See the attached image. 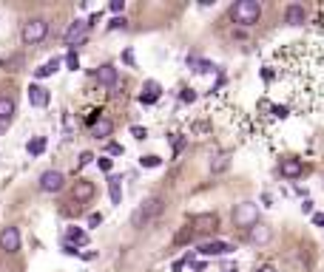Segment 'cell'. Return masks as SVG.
I'll use <instances>...</instances> for the list:
<instances>
[{
	"mask_svg": "<svg viewBox=\"0 0 324 272\" xmlns=\"http://www.w3.org/2000/svg\"><path fill=\"white\" fill-rule=\"evenodd\" d=\"M233 244H227V241H205L199 247V255H205V258H214V255H231L233 253Z\"/></svg>",
	"mask_w": 324,
	"mask_h": 272,
	"instance_id": "7c38bea8",
	"label": "cell"
},
{
	"mask_svg": "<svg viewBox=\"0 0 324 272\" xmlns=\"http://www.w3.org/2000/svg\"><path fill=\"white\" fill-rule=\"evenodd\" d=\"M279 173L284 176V179H299L301 173H304V162H301V159H293V156H284L279 162Z\"/></svg>",
	"mask_w": 324,
	"mask_h": 272,
	"instance_id": "30bf717a",
	"label": "cell"
},
{
	"mask_svg": "<svg viewBox=\"0 0 324 272\" xmlns=\"http://www.w3.org/2000/svg\"><path fill=\"white\" fill-rule=\"evenodd\" d=\"M131 136H134V139H145V136H148V131H145L142 125H134V128H131Z\"/></svg>",
	"mask_w": 324,
	"mask_h": 272,
	"instance_id": "1f68e13d",
	"label": "cell"
},
{
	"mask_svg": "<svg viewBox=\"0 0 324 272\" xmlns=\"http://www.w3.org/2000/svg\"><path fill=\"white\" fill-rule=\"evenodd\" d=\"M123 62H125V66H137V60H134V51H131V49H125V51H123Z\"/></svg>",
	"mask_w": 324,
	"mask_h": 272,
	"instance_id": "d590c367",
	"label": "cell"
},
{
	"mask_svg": "<svg viewBox=\"0 0 324 272\" xmlns=\"http://www.w3.org/2000/svg\"><path fill=\"white\" fill-rule=\"evenodd\" d=\"M94 77H97V82L103 85V88H114V85H117V68L111 66V62H105V66L97 68Z\"/></svg>",
	"mask_w": 324,
	"mask_h": 272,
	"instance_id": "2e32d148",
	"label": "cell"
},
{
	"mask_svg": "<svg viewBox=\"0 0 324 272\" xmlns=\"http://www.w3.org/2000/svg\"><path fill=\"white\" fill-rule=\"evenodd\" d=\"M63 187H66V176H63L60 170H46V173L40 176V190H43V193H60Z\"/></svg>",
	"mask_w": 324,
	"mask_h": 272,
	"instance_id": "8992f818",
	"label": "cell"
},
{
	"mask_svg": "<svg viewBox=\"0 0 324 272\" xmlns=\"http://www.w3.org/2000/svg\"><path fill=\"white\" fill-rule=\"evenodd\" d=\"M63 253H66V255H80V249H77V247H74V244L63 241Z\"/></svg>",
	"mask_w": 324,
	"mask_h": 272,
	"instance_id": "f35d334b",
	"label": "cell"
},
{
	"mask_svg": "<svg viewBox=\"0 0 324 272\" xmlns=\"http://www.w3.org/2000/svg\"><path fill=\"white\" fill-rule=\"evenodd\" d=\"M88 20H74L71 26L66 29V34H63V40H66V46H71V49H77L80 43H86V37H88Z\"/></svg>",
	"mask_w": 324,
	"mask_h": 272,
	"instance_id": "5b68a950",
	"label": "cell"
},
{
	"mask_svg": "<svg viewBox=\"0 0 324 272\" xmlns=\"http://www.w3.org/2000/svg\"><path fill=\"white\" fill-rule=\"evenodd\" d=\"M46 145H49V142H46V136H34V139H29V145H26V151H29L31 156H40V153L46 151Z\"/></svg>",
	"mask_w": 324,
	"mask_h": 272,
	"instance_id": "7402d4cb",
	"label": "cell"
},
{
	"mask_svg": "<svg viewBox=\"0 0 324 272\" xmlns=\"http://www.w3.org/2000/svg\"><path fill=\"white\" fill-rule=\"evenodd\" d=\"M194 236H196V233H194V227H185V230L179 233L177 238H174V244H185V241H188V238H194Z\"/></svg>",
	"mask_w": 324,
	"mask_h": 272,
	"instance_id": "f1b7e54d",
	"label": "cell"
},
{
	"mask_svg": "<svg viewBox=\"0 0 324 272\" xmlns=\"http://www.w3.org/2000/svg\"><path fill=\"white\" fill-rule=\"evenodd\" d=\"M105 151H108V156H123V145H120V142H108Z\"/></svg>",
	"mask_w": 324,
	"mask_h": 272,
	"instance_id": "f546056e",
	"label": "cell"
},
{
	"mask_svg": "<svg viewBox=\"0 0 324 272\" xmlns=\"http://www.w3.org/2000/svg\"><path fill=\"white\" fill-rule=\"evenodd\" d=\"M66 66H68V71H77V68H80V57H77V51H74V49H68Z\"/></svg>",
	"mask_w": 324,
	"mask_h": 272,
	"instance_id": "484cf974",
	"label": "cell"
},
{
	"mask_svg": "<svg viewBox=\"0 0 324 272\" xmlns=\"http://www.w3.org/2000/svg\"><path fill=\"white\" fill-rule=\"evenodd\" d=\"M205 269V261H194V272H202Z\"/></svg>",
	"mask_w": 324,
	"mask_h": 272,
	"instance_id": "f6af8a7d",
	"label": "cell"
},
{
	"mask_svg": "<svg viewBox=\"0 0 324 272\" xmlns=\"http://www.w3.org/2000/svg\"><path fill=\"white\" fill-rule=\"evenodd\" d=\"M20 66H23V57H20V54L6 57V60H3V68H6V71H20Z\"/></svg>",
	"mask_w": 324,
	"mask_h": 272,
	"instance_id": "d4e9b609",
	"label": "cell"
},
{
	"mask_svg": "<svg viewBox=\"0 0 324 272\" xmlns=\"http://www.w3.org/2000/svg\"><path fill=\"white\" fill-rule=\"evenodd\" d=\"M14 114H17V102H14L12 97H0V133L9 131Z\"/></svg>",
	"mask_w": 324,
	"mask_h": 272,
	"instance_id": "9c48e42d",
	"label": "cell"
},
{
	"mask_svg": "<svg viewBox=\"0 0 324 272\" xmlns=\"http://www.w3.org/2000/svg\"><path fill=\"white\" fill-rule=\"evenodd\" d=\"M301 213H307V216L313 213V201H310V199H304V204H301Z\"/></svg>",
	"mask_w": 324,
	"mask_h": 272,
	"instance_id": "7bdbcfd3",
	"label": "cell"
},
{
	"mask_svg": "<svg viewBox=\"0 0 324 272\" xmlns=\"http://www.w3.org/2000/svg\"><path fill=\"white\" fill-rule=\"evenodd\" d=\"M290 111L284 108V105H273V116H279V119H284V116H288Z\"/></svg>",
	"mask_w": 324,
	"mask_h": 272,
	"instance_id": "8d00e7d4",
	"label": "cell"
},
{
	"mask_svg": "<svg viewBox=\"0 0 324 272\" xmlns=\"http://www.w3.org/2000/svg\"><path fill=\"white\" fill-rule=\"evenodd\" d=\"M123 9H125V3H123V0H111V12H114V14H120Z\"/></svg>",
	"mask_w": 324,
	"mask_h": 272,
	"instance_id": "60d3db41",
	"label": "cell"
},
{
	"mask_svg": "<svg viewBox=\"0 0 324 272\" xmlns=\"http://www.w3.org/2000/svg\"><path fill=\"white\" fill-rule=\"evenodd\" d=\"M227 164H231V156H227V153H219V156L211 162V170H214V173H222V170H227Z\"/></svg>",
	"mask_w": 324,
	"mask_h": 272,
	"instance_id": "cb8c5ba5",
	"label": "cell"
},
{
	"mask_svg": "<svg viewBox=\"0 0 324 272\" xmlns=\"http://www.w3.org/2000/svg\"><path fill=\"white\" fill-rule=\"evenodd\" d=\"M159 97H162V88H159V82L148 79V82H145V91L140 94V102H142V105H154Z\"/></svg>",
	"mask_w": 324,
	"mask_h": 272,
	"instance_id": "e0dca14e",
	"label": "cell"
},
{
	"mask_svg": "<svg viewBox=\"0 0 324 272\" xmlns=\"http://www.w3.org/2000/svg\"><path fill=\"white\" fill-rule=\"evenodd\" d=\"M256 272H276V266H273V264H262Z\"/></svg>",
	"mask_w": 324,
	"mask_h": 272,
	"instance_id": "ee69618b",
	"label": "cell"
},
{
	"mask_svg": "<svg viewBox=\"0 0 324 272\" xmlns=\"http://www.w3.org/2000/svg\"><path fill=\"white\" fill-rule=\"evenodd\" d=\"M270 238H273V230H270V224H264V221L253 224L251 230H247V241H251L253 247H268Z\"/></svg>",
	"mask_w": 324,
	"mask_h": 272,
	"instance_id": "52a82bcc",
	"label": "cell"
},
{
	"mask_svg": "<svg viewBox=\"0 0 324 272\" xmlns=\"http://www.w3.org/2000/svg\"><path fill=\"white\" fill-rule=\"evenodd\" d=\"M49 37V20L46 17H31L23 23V31H20V40L26 46H37V43H43Z\"/></svg>",
	"mask_w": 324,
	"mask_h": 272,
	"instance_id": "3957f363",
	"label": "cell"
},
{
	"mask_svg": "<svg viewBox=\"0 0 324 272\" xmlns=\"http://www.w3.org/2000/svg\"><path fill=\"white\" fill-rule=\"evenodd\" d=\"M20 230L17 227H3V230H0V249H3V253H9V255H14L20 249Z\"/></svg>",
	"mask_w": 324,
	"mask_h": 272,
	"instance_id": "ba28073f",
	"label": "cell"
},
{
	"mask_svg": "<svg viewBox=\"0 0 324 272\" xmlns=\"http://www.w3.org/2000/svg\"><path fill=\"white\" fill-rule=\"evenodd\" d=\"M97 224H103V216H100V213H91V216H88V227H97Z\"/></svg>",
	"mask_w": 324,
	"mask_h": 272,
	"instance_id": "ab89813d",
	"label": "cell"
},
{
	"mask_svg": "<svg viewBox=\"0 0 324 272\" xmlns=\"http://www.w3.org/2000/svg\"><path fill=\"white\" fill-rule=\"evenodd\" d=\"M140 164H142V168H159V164H162V159L154 156V153H148V156L140 159Z\"/></svg>",
	"mask_w": 324,
	"mask_h": 272,
	"instance_id": "4316f807",
	"label": "cell"
},
{
	"mask_svg": "<svg viewBox=\"0 0 324 272\" xmlns=\"http://www.w3.org/2000/svg\"><path fill=\"white\" fill-rule=\"evenodd\" d=\"M233 224L242 227V230H251L253 224H259V204L253 201H239L233 207Z\"/></svg>",
	"mask_w": 324,
	"mask_h": 272,
	"instance_id": "277c9868",
	"label": "cell"
},
{
	"mask_svg": "<svg viewBox=\"0 0 324 272\" xmlns=\"http://www.w3.org/2000/svg\"><path fill=\"white\" fill-rule=\"evenodd\" d=\"M111 131H114V122H111L108 116H103V119L91 128V136H94V139H108Z\"/></svg>",
	"mask_w": 324,
	"mask_h": 272,
	"instance_id": "d6986e66",
	"label": "cell"
},
{
	"mask_svg": "<svg viewBox=\"0 0 324 272\" xmlns=\"http://www.w3.org/2000/svg\"><path fill=\"white\" fill-rule=\"evenodd\" d=\"M29 102L34 105V108H46V105L51 102V94H49V88H43V85L31 82V85H29Z\"/></svg>",
	"mask_w": 324,
	"mask_h": 272,
	"instance_id": "5bb4252c",
	"label": "cell"
},
{
	"mask_svg": "<svg viewBox=\"0 0 324 272\" xmlns=\"http://www.w3.org/2000/svg\"><path fill=\"white\" fill-rule=\"evenodd\" d=\"M97 164H100V170H103V173H111V159L108 156H100Z\"/></svg>",
	"mask_w": 324,
	"mask_h": 272,
	"instance_id": "e575fe53",
	"label": "cell"
},
{
	"mask_svg": "<svg viewBox=\"0 0 324 272\" xmlns=\"http://www.w3.org/2000/svg\"><path fill=\"white\" fill-rule=\"evenodd\" d=\"M219 227V216L216 213H199L194 216V233H211Z\"/></svg>",
	"mask_w": 324,
	"mask_h": 272,
	"instance_id": "4fadbf2b",
	"label": "cell"
},
{
	"mask_svg": "<svg viewBox=\"0 0 324 272\" xmlns=\"http://www.w3.org/2000/svg\"><path fill=\"white\" fill-rule=\"evenodd\" d=\"M259 17H262V3H256V0H239V3L231 6V20L245 26V29L259 23Z\"/></svg>",
	"mask_w": 324,
	"mask_h": 272,
	"instance_id": "6da1fadb",
	"label": "cell"
},
{
	"mask_svg": "<svg viewBox=\"0 0 324 272\" xmlns=\"http://www.w3.org/2000/svg\"><path fill=\"white\" fill-rule=\"evenodd\" d=\"M63 241L74 244V247H83V244H88V233L80 230V227H66V238Z\"/></svg>",
	"mask_w": 324,
	"mask_h": 272,
	"instance_id": "ac0fdd59",
	"label": "cell"
},
{
	"mask_svg": "<svg viewBox=\"0 0 324 272\" xmlns=\"http://www.w3.org/2000/svg\"><path fill=\"white\" fill-rule=\"evenodd\" d=\"M313 224H316V227H324V213H313Z\"/></svg>",
	"mask_w": 324,
	"mask_h": 272,
	"instance_id": "b9f144b4",
	"label": "cell"
},
{
	"mask_svg": "<svg viewBox=\"0 0 324 272\" xmlns=\"http://www.w3.org/2000/svg\"><path fill=\"white\" fill-rule=\"evenodd\" d=\"M159 213H162V199H159V196H151V199H145L134 213H131V227L142 230V227H145V224H151Z\"/></svg>",
	"mask_w": 324,
	"mask_h": 272,
	"instance_id": "7a4b0ae2",
	"label": "cell"
},
{
	"mask_svg": "<svg viewBox=\"0 0 324 272\" xmlns=\"http://www.w3.org/2000/svg\"><path fill=\"white\" fill-rule=\"evenodd\" d=\"M307 20V12L301 3H288V9H284V23L288 26H304Z\"/></svg>",
	"mask_w": 324,
	"mask_h": 272,
	"instance_id": "9a60e30c",
	"label": "cell"
},
{
	"mask_svg": "<svg viewBox=\"0 0 324 272\" xmlns=\"http://www.w3.org/2000/svg\"><path fill=\"white\" fill-rule=\"evenodd\" d=\"M222 272H236V269H222Z\"/></svg>",
	"mask_w": 324,
	"mask_h": 272,
	"instance_id": "bcb514c9",
	"label": "cell"
},
{
	"mask_svg": "<svg viewBox=\"0 0 324 272\" xmlns=\"http://www.w3.org/2000/svg\"><path fill=\"white\" fill-rule=\"evenodd\" d=\"M185 148V136H179V139H174V156H179Z\"/></svg>",
	"mask_w": 324,
	"mask_h": 272,
	"instance_id": "74e56055",
	"label": "cell"
},
{
	"mask_svg": "<svg viewBox=\"0 0 324 272\" xmlns=\"http://www.w3.org/2000/svg\"><path fill=\"white\" fill-rule=\"evenodd\" d=\"M179 97H182V102H194V99H196V91L194 88H182V94H179Z\"/></svg>",
	"mask_w": 324,
	"mask_h": 272,
	"instance_id": "d6a6232c",
	"label": "cell"
},
{
	"mask_svg": "<svg viewBox=\"0 0 324 272\" xmlns=\"http://www.w3.org/2000/svg\"><path fill=\"white\" fill-rule=\"evenodd\" d=\"M71 199L77 201V204H86V201L94 199V184L88 179H77L71 187Z\"/></svg>",
	"mask_w": 324,
	"mask_h": 272,
	"instance_id": "8fae6325",
	"label": "cell"
},
{
	"mask_svg": "<svg viewBox=\"0 0 324 272\" xmlns=\"http://www.w3.org/2000/svg\"><path fill=\"white\" fill-rule=\"evenodd\" d=\"M100 119H103V116H100V111H97V108L86 111V125H88V128H94V125H97Z\"/></svg>",
	"mask_w": 324,
	"mask_h": 272,
	"instance_id": "83f0119b",
	"label": "cell"
},
{
	"mask_svg": "<svg viewBox=\"0 0 324 272\" xmlns=\"http://www.w3.org/2000/svg\"><path fill=\"white\" fill-rule=\"evenodd\" d=\"M120 176H111L108 179V196H111V204H120L123 201V187H120Z\"/></svg>",
	"mask_w": 324,
	"mask_h": 272,
	"instance_id": "44dd1931",
	"label": "cell"
},
{
	"mask_svg": "<svg viewBox=\"0 0 324 272\" xmlns=\"http://www.w3.org/2000/svg\"><path fill=\"white\" fill-rule=\"evenodd\" d=\"M91 162H94V153H91V151H86V153H80L77 168H86V164H91Z\"/></svg>",
	"mask_w": 324,
	"mask_h": 272,
	"instance_id": "4dcf8cb0",
	"label": "cell"
},
{
	"mask_svg": "<svg viewBox=\"0 0 324 272\" xmlns=\"http://www.w3.org/2000/svg\"><path fill=\"white\" fill-rule=\"evenodd\" d=\"M188 66L194 68L196 74H208V71H214V66H211L208 60H199V57H188Z\"/></svg>",
	"mask_w": 324,
	"mask_h": 272,
	"instance_id": "603a6c76",
	"label": "cell"
},
{
	"mask_svg": "<svg viewBox=\"0 0 324 272\" xmlns=\"http://www.w3.org/2000/svg\"><path fill=\"white\" fill-rule=\"evenodd\" d=\"M60 57H51L49 62H46V66H40V68H34V77L37 79H46V77H51V74L54 71H60Z\"/></svg>",
	"mask_w": 324,
	"mask_h": 272,
	"instance_id": "ffe728a7",
	"label": "cell"
},
{
	"mask_svg": "<svg viewBox=\"0 0 324 272\" xmlns=\"http://www.w3.org/2000/svg\"><path fill=\"white\" fill-rule=\"evenodd\" d=\"M117 29H125V17H114L108 23V31H117Z\"/></svg>",
	"mask_w": 324,
	"mask_h": 272,
	"instance_id": "836d02e7",
	"label": "cell"
}]
</instances>
